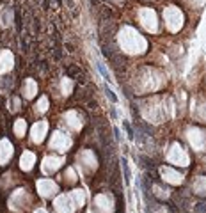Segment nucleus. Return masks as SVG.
<instances>
[{
    "label": "nucleus",
    "instance_id": "f257e3e1",
    "mask_svg": "<svg viewBox=\"0 0 206 213\" xmlns=\"http://www.w3.org/2000/svg\"><path fill=\"white\" fill-rule=\"evenodd\" d=\"M123 170H124V179H126V183H130V179H131V172H130V167H128V162L123 158Z\"/></svg>",
    "mask_w": 206,
    "mask_h": 213
},
{
    "label": "nucleus",
    "instance_id": "f03ea898",
    "mask_svg": "<svg viewBox=\"0 0 206 213\" xmlns=\"http://www.w3.org/2000/svg\"><path fill=\"white\" fill-rule=\"evenodd\" d=\"M21 160H27V162H30V160H32V155H30V153H27V155H23V156H21ZM30 165H32V163H27V165H25V162H21V167H23V169H25V167H27V169H30Z\"/></svg>",
    "mask_w": 206,
    "mask_h": 213
},
{
    "label": "nucleus",
    "instance_id": "7ed1b4c3",
    "mask_svg": "<svg viewBox=\"0 0 206 213\" xmlns=\"http://www.w3.org/2000/svg\"><path fill=\"white\" fill-rule=\"evenodd\" d=\"M105 92H107V96H108V99H112L114 103H117V96L114 94L112 91H110V87H105Z\"/></svg>",
    "mask_w": 206,
    "mask_h": 213
},
{
    "label": "nucleus",
    "instance_id": "20e7f679",
    "mask_svg": "<svg viewBox=\"0 0 206 213\" xmlns=\"http://www.w3.org/2000/svg\"><path fill=\"white\" fill-rule=\"evenodd\" d=\"M124 130H126L128 137H130V139H133V130H131V126H130V124H128L126 121H124Z\"/></svg>",
    "mask_w": 206,
    "mask_h": 213
},
{
    "label": "nucleus",
    "instance_id": "39448f33",
    "mask_svg": "<svg viewBox=\"0 0 206 213\" xmlns=\"http://www.w3.org/2000/svg\"><path fill=\"white\" fill-rule=\"evenodd\" d=\"M98 68H100V71H101V75H103V76H105L107 80H110V78H108V73H107V69L103 68V64H101V62H98Z\"/></svg>",
    "mask_w": 206,
    "mask_h": 213
},
{
    "label": "nucleus",
    "instance_id": "423d86ee",
    "mask_svg": "<svg viewBox=\"0 0 206 213\" xmlns=\"http://www.w3.org/2000/svg\"><path fill=\"white\" fill-rule=\"evenodd\" d=\"M110 114H112V119H116V117H117V112H116V109H114V107L110 109Z\"/></svg>",
    "mask_w": 206,
    "mask_h": 213
}]
</instances>
